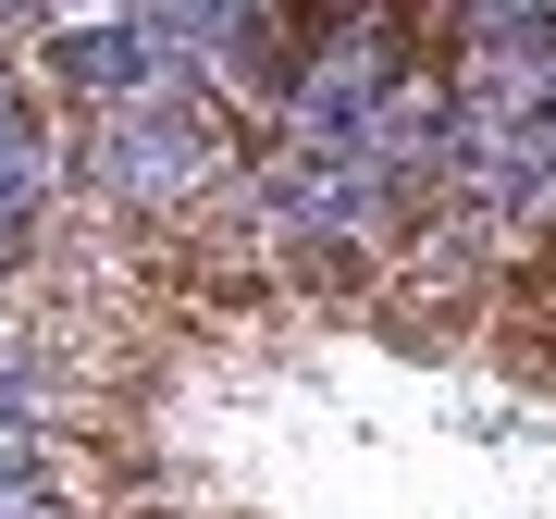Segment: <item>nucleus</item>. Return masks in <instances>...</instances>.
Here are the masks:
<instances>
[{"instance_id": "f257e3e1", "label": "nucleus", "mask_w": 556, "mask_h": 519, "mask_svg": "<svg viewBox=\"0 0 556 519\" xmlns=\"http://www.w3.org/2000/svg\"><path fill=\"white\" fill-rule=\"evenodd\" d=\"M396 25H334L309 62H298V87H285V124H298V149L309 161H346L358 149V124H371L383 100H396Z\"/></svg>"}, {"instance_id": "f03ea898", "label": "nucleus", "mask_w": 556, "mask_h": 519, "mask_svg": "<svg viewBox=\"0 0 556 519\" xmlns=\"http://www.w3.org/2000/svg\"><path fill=\"white\" fill-rule=\"evenodd\" d=\"M87 174H100L112 199L161 211V199H186V186L211 174V124L186 100H124V112H100V137H87Z\"/></svg>"}, {"instance_id": "7ed1b4c3", "label": "nucleus", "mask_w": 556, "mask_h": 519, "mask_svg": "<svg viewBox=\"0 0 556 519\" xmlns=\"http://www.w3.org/2000/svg\"><path fill=\"white\" fill-rule=\"evenodd\" d=\"M346 161L383 186V199H396V186H433V174H445V75H396V100L358 124Z\"/></svg>"}, {"instance_id": "20e7f679", "label": "nucleus", "mask_w": 556, "mask_h": 519, "mask_svg": "<svg viewBox=\"0 0 556 519\" xmlns=\"http://www.w3.org/2000/svg\"><path fill=\"white\" fill-rule=\"evenodd\" d=\"M50 75H62V87H100V100L124 112V100H161L174 62H161L149 25H62V38H50Z\"/></svg>"}, {"instance_id": "39448f33", "label": "nucleus", "mask_w": 556, "mask_h": 519, "mask_svg": "<svg viewBox=\"0 0 556 519\" xmlns=\"http://www.w3.org/2000/svg\"><path fill=\"white\" fill-rule=\"evenodd\" d=\"M260 211H273V236H358V223L383 211V186L358 174V161H309V149H298Z\"/></svg>"}, {"instance_id": "423d86ee", "label": "nucleus", "mask_w": 556, "mask_h": 519, "mask_svg": "<svg viewBox=\"0 0 556 519\" xmlns=\"http://www.w3.org/2000/svg\"><path fill=\"white\" fill-rule=\"evenodd\" d=\"M149 38L161 62H236L260 38V0H149Z\"/></svg>"}, {"instance_id": "0eeeda50", "label": "nucleus", "mask_w": 556, "mask_h": 519, "mask_svg": "<svg viewBox=\"0 0 556 519\" xmlns=\"http://www.w3.org/2000/svg\"><path fill=\"white\" fill-rule=\"evenodd\" d=\"M38 199H50V137L25 124L13 149H0V273L25 260V236H38Z\"/></svg>"}, {"instance_id": "6e6552de", "label": "nucleus", "mask_w": 556, "mask_h": 519, "mask_svg": "<svg viewBox=\"0 0 556 519\" xmlns=\"http://www.w3.org/2000/svg\"><path fill=\"white\" fill-rule=\"evenodd\" d=\"M25 458H38V433H25L13 408H0V495H25Z\"/></svg>"}, {"instance_id": "1a4fd4ad", "label": "nucleus", "mask_w": 556, "mask_h": 519, "mask_svg": "<svg viewBox=\"0 0 556 519\" xmlns=\"http://www.w3.org/2000/svg\"><path fill=\"white\" fill-rule=\"evenodd\" d=\"M25 137V100H13V75H0V149H13Z\"/></svg>"}, {"instance_id": "9d476101", "label": "nucleus", "mask_w": 556, "mask_h": 519, "mask_svg": "<svg viewBox=\"0 0 556 519\" xmlns=\"http://www.w3.org/2000/svg\"><path fill=\"white\" fill-rule=\"evenodd\" d=\"M0 519H38V507H25V495H0Z\"/></svg>"}, {"instance_id": "9b49d317", "label": "nucleus", "mask_w": 556, "mask_h": 519, "mask_svg": "<svg viewBox=\"0 0 556 519\" xmlns=\"http://www.w3.org/2000/svg\"><path fill=\"white\" fill-rule=\"evenodd\" d=\"M0 13H25V0H0ZM38 13H50V0H38Z\"/></svg>"}]
</instances>
